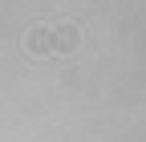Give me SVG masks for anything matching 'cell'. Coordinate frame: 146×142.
I'll return each mask as SVG.
<instances>
[{"mask_svg":"<svg viewBox=\"0 0 146 142\" xmlns=\"http://www.w3.org/2000/svg\"><path fill=\"white\" fill-rule=\"evenodd\" d=\"M25 53L29 57H36V61H45V57H53V29H29L25 33Z\"/></svg>","mask_w":146,"mask_h":142,"instance_id":"obj_1","label":"cell"},{"mask_svg":"<svg viewBox=\"0 0 146 142\" xmlns=\"http://www.w3.org/2000/svg\"><path fill=\"white\" fill-rule=\"evenodd\" d=\"M81 45V29L77 25H57L53 29V53H73Z\"/></svg>","mask_w":146,"mask_h":142,"instance_id":"obj_2","label":"cell"}]
</instances>
